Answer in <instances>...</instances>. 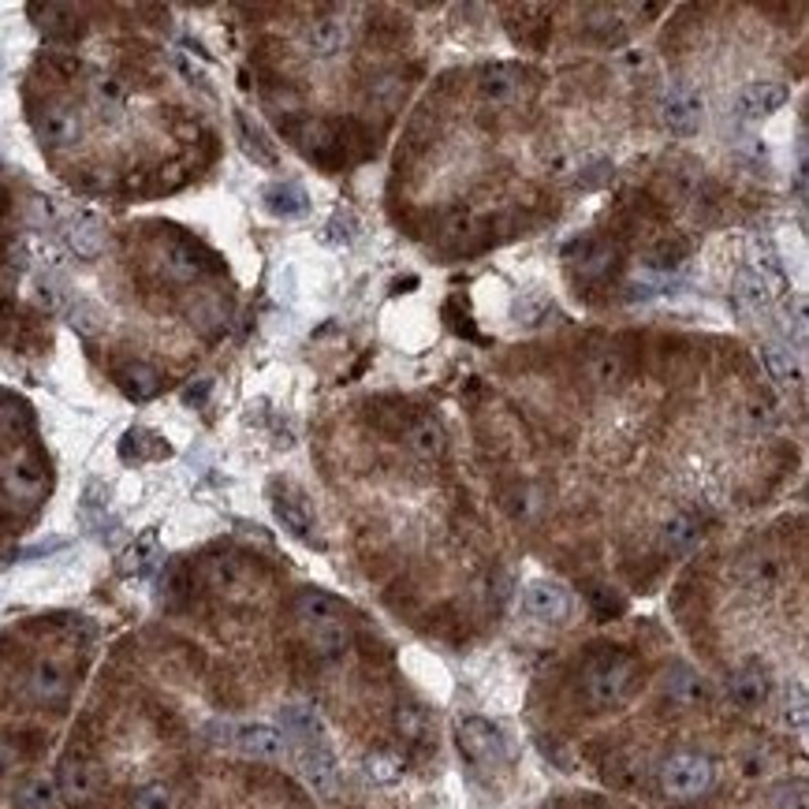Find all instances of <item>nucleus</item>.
<instances>
[{"mask_svg": "<svg viewBox=\"0 0 809 809\" xmlns=\"http://www.w3.org/2000/svg\"><path fill=\"white\" fill-rule=\"evenodd\" d=\"M582 686H586V702L594 709H619L638 686V660L619 653V649L597 653L582 672Z\"/></svg>", "mask_w": 809, "mask_h": 809, "instance_id": "f257e3e1", "label": "nucleus"}, {"mask_svg": "<svg viewBox=\"0 0 809 809\" xmlns=\"http://www.w3.org/2000/svg\"><path fill=\"white\" fill-rule=\"evenodd\" d=\"M716 765L705 754H675L660 765V791L672 802H698L702 795L713 791Z\"/></svg>", "mask_w": 809, "mask_h": 809, "instance_id": "f03ea898", "label": "nucleus"}, {"mask_svg": "<svg viewBox=\"0 0 809 809\" xmlns=\"http://www.w3.org/2000/svg\"><path fill=\"white\" fill-rule=\"evenodd\" d=\"M210 735H216V743L235 746L243 757H254V762H284L291 754L288 738L273 724H213Z\"/></svg>", "mask_w": 809, "mask_h": 809, "instance_id": "7ed1b4c3", "label": "nucleus"}, {"mask_svg": "<svg viewBox=\"0 0 809 809\" xmlns=\"http://www.w3.org/2000/svg\"><path fill=\"white\" fill-rule=\"evenodd\" d=\"M45 467L31 451L0 462V500H8L12 508H34L45 497Z\"/></svg>", "mask_w": 809, "mask_h": 809, "instance_id": "20e7f679", "label": "nucleus"}, {"mask_svg": "<svg viewBox=\"0 0 809 809\" xmlns=\"http://www.w3.org/2000/svg\"><path fill=\"white\" fill-rule=\"evenodd\" d=\"M56 795L64 798L72 809H86L97 802V795H102V768L97 762H91L86 754H64L61 765H56Z\"/></svg>", "mask_w": 809, "mask_h": 809, "instance_id": "39448f33", "label": "nucleus"}, {"mask_svg": "<svg viewBox=\"0 0 809 809\" xmlns=\"http://www.w3.org/2000/svg\"><path fill=\"white\" fill-rule=\"evenodd\" d=\"M456 743H459V754L467 757V762L481 765V768H492V765L508 762L504 735H500V727L492 724V720H486V716L459 720V724H456Z\"/></svg>", "mask_w": 809, "mask_h": 809, "instance_id": "423d86ee", "label": "nucleus"}, {"mask_svg": "<svg viewBox=\"0 0 809 809\" xmlns=\"http://www.w3.org/2000/svg\"><path fill=\"white\" fill-rule=\"evenodd\" d=\"M522 608L537 624H567L571 616V589L556 578H534L522 589Z\"/></svg>", "mask_w": 809, "mask_h": 809, "instance_id": "0eeeda50", "label": "nucleus"}, {"mask_svg": "<svg viewBox=\"0 0 809 809\" xmlns=\"http://www.w3.org/2000/svg\"><path fill=\"white\" fill-rule=\"evenodd\" d=\"M67 694H72V672H67L61 660H53V657L34 660V668L26 672V698H31L34 705L56 709Z\"/></svg>", "mask_w": 809, "mask_h": 809, "instance_id": "6e6552de", "label": "nucleus"}, {"mask_svg": "<svg viewBox=\"0 0 809 809\" xmlns=\"http://www.w3.org/2000/svg\"><path fill=\"white\" fill-rule=\"evenodd\" d=\"M295 754H299V773H302L306 784H310V791L321 795V798H337L340 765H337V754L329 749V743L299 746Z\"/></svg>", "mask_w": 809, "mask_h": 809, "instance_id": "1a4fd4ad", "label": "nucleus"}, {"mask_svg": "<svg viewBox=\"0 0 809 809\" xmlns=\"http://www.w3.org/2000/svg\"><path fill=\"white\" fill-rule=\"evenodd\" d=\"M660 120L675 135H694L705 120L702 94L690 91V86H672V91L660 97Z\"/></svg>", "mask_w": 809, "mask_h": 809, "instance_id": "9d476101", "label": "nucleus"}, {"mask_svg": "<svg viewBox=\"0 0 809 809\" xmlns=\"http://www.w3.org/2000/svg\"><path fill=\"white\" fill-rule=\"evenodd\" d=\"M727 694L738 709H762L773 698V675L762 660H743L732 675H727Z\"/></svg>", "mask_w": 809, "mask_h": 809, "instance_id": "9b49d317", "label": "nucleus"}, {"mask_svg": "<svg viewBox=\"0 0 809 809\" xmlns=\"http://www.w3.org/2000/svg\"><path fill=\"white\" fill-rule=\"evenodd\" d=\"M34 127L45 146H72L75 138L83 135V116H78V108L64 105V102H49L38 108Z\"/></svg>", "mask_w": 809, "mask_h": 809, "instance_id": "f8f14e48", "label": "nucleus"}, {"mask_svg": "<svg viewBox=\"0 0 809 809\" xmlns=\"http://www.w3.org/2000/svg\"><path fill=\"white\" fill-rule=\"evenodd\" d=\"M273 515L276 522H280L284 530H288L291 537H299V541H318V519H313V511L306 508V500L299 497V492H291V489H280V486H273Z\"/></svg>", "mask_w": 809, "mask_h": 809, "instance_id": "ddd939ff", "label": "nucleus"}, {"mask_svg": "<svg viewBox=\"0 0 809 809\" xmlns=\"http://www.w3.org/2000/svg\"><path fill=\"white\" fill-rule=\"evenodd\" d=\"M64 246L83 262H94L105 251V221L97 213H72L64 221Z\"/></svg>", "mask_w": 809, "mask_h": 809, "instance_id": "4468645a", "label": "nucleus"}, {"mask_svg": "<svg viewBox=\"0 0 809 809\" xmlns=\"http://www.w3.org/2000/svg\"><path fill=\"white\" fill-rule=\"evenodd\" d=\"M660 694L679 709H694L705 702V679L690 664H668L660 675Z\"/></svg>", "mask_w": 809, "mask_h": 809, "instance_id": "2eb2a0df", "label": "nucleus"}, {"mask_svg": "<svg viewBox=\"0 0 809 809\" xmlns=\"http://www.w3.org/2000/svg\"><path fill=\"white\" fill-rule=\"evenodd\" d=\"M787 86L779 83H749L738 91L735 97V113L743 116V120H765V116H773L776 108L787 105Z\"/></svg>", "mask_w": 809, "mask_h": 809, "instance_id": "dca6fc26", "label": "nucleus"}, {"mask_svg": "<svg viewBox=\"0 0 809 809\" xmlns=\"http://www.w3.org/2000/svg\"><path fill=\"white\" fill-rule=\"evenodd\" d=\"M481 97L492 108H508L522 97V67L515 64H492L481 72Z\"/></svg>", "mask_w": 809, "mask_h": 809, "instance_id": "f3484780", "label": "nucleus"}, {"mask_svg": "<svg viewBox=\"0 0 809 809\" xmlns=\"http://www.w3.org/2000/svg\"><path fill=\"white\" fill-rule=\"evenodd\" d=\"M280 735L288 738V746H313V743H324V724L321 716L313 713L310 705H284L280 709Z\"/></svg>", "mask_w": 809, "mask_h": 809, "instance_id": "a211bd4d", "label": "nucleus"}, {"mask_svg": "<svg viewBox=\"0 0 809 809\" xmlns=\"http://www.w3.org/2000/svg\"><path fill=\"white\" fill-rule=\"evenodd\" d=\"M302 42H306V49H310L313 56L329 61V56H337L340 49L348 45V23H340L337 15H321L302 31Z\"/></svg>", "mask_w": 809, "mask_h": 809, "instance_id": "6ab92c4d", "label": "nucleus"}, {"mask_svg": "<svg viewBox=\"0 0 809 809\" xmlns=\"http://www.w3.org/2000/svg\"><path fill=\"white\" fill-rule=\"evenodd\" d=\"M295 619H299V627H318V624H329V619H343V605L332 594H324V589H302L299 597H295Z\"/></svg>", "mask_w": 809, "mask_h": 809, "instance_id": "aec40b11", "label": "nucleus"}, {"mask_svg": "<svg viewBox=\"0 0 809 809\" xmlns=\"http://www.w3.org/2000/svg\"><path fill=\"white\" fill-rule=\"evenodd\" d=\"M116 384H120V392L127 400L142 403L161 392V373H157L150 362H124V366L116 370Z\"/></svg>", "mask_w": 809, "mask_h": 809, "instance_id": "412c9836", "label": "nucleus"}, {"mask_svg": "<svg viewBox=\"0 0 809 809\" xmlns=\"http://www.w3.org/2000/svg\"><path fill=\"white\" fill-rule=\"evenodd\" d=\"M161 269L169 273L175 284H191L202 276L205 262L199 258V251H194L191 243L172 239V243H164V251H161Z\"/></svg>", "mask_w": 809, "mask_h": 809, "instance_id": "4be33fe9", "label": "nucleus"}, {"mask_svg": "<svg viewBox=\"0 0 809 809\" xmlns=\"http://www.w3.org/2000/svg\"><path fill=\"white\" fill-rule=\"evenodd\" d=\"M56 806H61V795H56V784L49 776H26L15 784L12 809H56Z\"/></svg>", "mask_w": 809, "mask_h": 809, "instance_id": "5701e85b", "label": "nucleus"}, {"mask_svg": "<svg viewBox=\"0 0 809 809\" xmlns=\"http://www.w3.org/2000/svg\"><path fill=\"white\" fill-rule=\"evenodd\" d=\"M403 440L418 459H440L444 456V429L433 418H414L407 429H403Z\"/></svg>", "mask_w": 809, "mask_h": 809, "instance_id": "b1692460", "label": "nucleus"}, {"mask_svg": "<svg viewBox=\"0 0 809 809\" xmlns=\"http://www.w3.org/2000/svg\"><path fill=\"white\" fill-rule=\"evenodd\" d=\"M660 541H664L668 552H690L702 541V519L690 515V511H679L664 522V530H660Z\"/></svg>", "mask_w": 809, "mask_h": 809, "instance_id": "393cba45", "label": "nucleus"}, {"mask_svg": "<svg viewBox=\"0 0 809 809\" xmlns=\"http://www.w3.org/2000/svg\"><path fill=\"white\" fill-rule=\"evenodd\" d=\"M157 564H161V541H157L153 530H146V534L124 552L120 571L124 575H153Z\"/></svg>", "mask_w": 809, "mask_h": 809, "instance_id": "a878e982", "label": "nucleus"}, {"mask_svg": "<svg viewBox=\"0 0 809 809\" xmlns=\"http://www.w3.org/2000/svg\"><path fill=\"white\" fill-rule=\"evenodd\" d=\"M262 199H265V210L273 216H302L310 210V199H306V191L299 183H273V187H265Z\"/></svg>", "mask_w": 809, "mask_h": 809, "instance_id": "bb28decb", "label": "nucleus"}, {"mask_svg": "<svg viewBox=\"0 0 809 809\" xmlns=\"http://www.w3.org/2000/svg\"><path fill=\"white\" fill-rule=\"evenodd\" d=\"M31 15H42L38 23H42V31L53 38V42H72L78 34V19H72L75 8H67V4H38L31 8Z\"/></svg>", "mask_w": 809, "mask_h": 809, "instance_id": "cd10ccee", "label": "nucleus"}, {"mask_svg": "<svg viewBox=\"0 0 809 809\" xmlns=\"http://www.w3.org/2000/svg\"><path fill=\"white\" fill-rule=\"evenodd\" d=\"M205 578H210V586L221 589V594H239L246 586V567L235 556H213L210 564H205Z\"/></svg>", "mask_w": 809, "mask_h": 809, "instance_id": "c85d7f7f", "label": "nucleus"}, {"mask_svg": "<svg viewBox=\"0 0 809 809\" xmlns=\"http://www.w3.org/2000/svg\"><path fill=\"white\" fill-rule=\"evenodd\" d=\"M571 262L578 265L582 276H605L611 269V262H616V251L600 239H586V243H578V258H571Z\"/></svg>", "mask_w": 809, "mask_h": 809, "instance_id": "c756f323", "label": "nucleus"}, {"mask_svg": "<svg viewBox=\"0 0 809 809\" xmlns=\"http://www.w3.org/2000/svg\"><path fill=\"white\" fill-rule=\"evenodd\" d=\"M765 354V366L768 373L779 381V384H795L802 381V362H798V354H791V348H779V343H768L762 351Z\"/></svg>", "mask_w": 809, "mask_h": 809, "instance_id": "7c9ffc66", "label": "nucleus"}, {"mask_svg": "<svg viewBox=\"0 0 809 809\" xmlns=\"http://www.w3.org/2000/svg\"><path fill=\"white\" fill-rule=\"evenodd\" d=\"M120 456L127 462H138V459H146V456H169V444H161L157 440V433H146V429H131L127 437L120 440Z\"/></svg>", "mask_w": 809, "mask_h": 809, "instance_id": "2f4dec72", "label": "nucleus"}, {"mask_svg": "<svg viewBox=\"0 0 809 809\" xmlns=\"http://www.w3.org/2000/svg\"><path fill=\"white\" fill-rule=\"evenodd\" d=\"M131 809H180V798H175L169 784L153 779V784H142L131 795Z\"/></svg>", "mask_w": 809, "mask_h": 809, "instance_id": "473e14b6", "label": "nucleus"}, {"mask_svg": "<svg viewBox=\"0 0 809 809\" xmlns=\"http://www.w3.org/2000/svg\"><path fill=\"white\" fill-rule=\"evenodd\" d=\"M235 124H239V135H243V150L251 153L258 164H276L273 146L265 142V135L251 124V116H246V113H235Z\"/></svg>", "mask_w": 809, "mask_h": 809, "instance_id": "72a5a7b5", "label": "nucleus"}, {"mask_svg": "<svg viewBox=\"0 0 809 809\" xmlns=\"http://www.w3.org/2000/svg\"><path fill=\"white\" fill-rule=\"evenodd\" d=\"M589 377H594V384H600V388H616L619 377H624V359H619L616 351H597L594 359H589Z\"/></svg>", "mask_w": 809, "mask_h": 809, "instance_id": "f704fd0d", "label": "nucleus"}, {"mask_svg": "<svg viewBox=\"0 0 809 809\" xmlns=\"http://www.w3.org/2000/svg\"><path fill=\"white\" fill-rule=\"evenodd\" d=\"M94 102H97V108H102V113H120L124 108V102H127V91H124V83L120 78H113V75H97L94 78Z\"/></svg>", "mask_w": 809, "mask_h": 809, "instance_id": "c9c22d12", "label": "nucleus"}, {"mask_svg": "<svg viewBox=\"0 0 809 809\" xmlns=\"http://www.w3.org/2000/svg\"><path fill=\"white\" fill-rule=\"evenodd\" d=\"M191 324L194 329H202L205 337H213V332L224 329V306L213 302V299H202L191 306Z\"/></svg>", "mask_w": 809, "mask_h": 809, "instance_id": "e433bc0d", "label": "nucleus"}, {"mask_svg": "<svg viewBox=\"0 0 809 809\" xmlns=\"http://www.w3.org/2000/svg\"><path fill=\"white\" fill-rule=\"evenodd\" d=\"M31 429V414L23 403H0V437H23Z\"/></svg>", "mask_w": 809, "mask_h": 809, "instance_id": "4c0bfd02", "label": "nucleus"}, {"mask_svg": "<svg viewBox=\"0 0 809 809\" xmlns=\"http://www.w3.org/2000/svg\"><path fill=\"white\" fill-rule=\"evenodd\" d=\"M67 321H72V329L86 332V337H94L97 329H102V310H97L94 302H72L67 306Z\"/></svg>", "mask_w": 809, "mask_h": 809, "instance_id": "58836bf2", "label": "nucleus"}, {"mask_svg": "<svg viewBox=\"0 0 809 809\" xmlns=\"http://www.w3.org/2000/svg\"><path fill=\"white\" fill-rule=\"evenodd\" d=\"M38 302L45 306V310H64L67 306V295H64V288L56 280H49V276H42V280H38Z\"/></svg>", "mask_w": 809, "mask_h": 809, "instance_id": "ea45409f", "label": "nucleus"}, {"mask_svg": "<svg viewBox=\"0 0 809 809\" xmlns=\"http://www.w3.org/2000/svg\"><path fill=\"white\" fill-rule=\"evenodd\" d=\"M784 724H795V727L806 724V694H802V686H795V702H791V698H784Z\"/></svg>", "mask_w": 809, "mask_h": 809, "instance_id": "a19ab883", "label": "nucleus"}, {"mask_svg": "<svg viewBox=\"0 0 809 809\" xmlns=\"http://www.w3.org/2000/svg\"><path fill=\"white\" fill-rule=\"evenodd\" d=\"M15 768H19V749H15V743L0 738V776L15 773Z\"/></svg>", "mask_w": 809, "mask_h": 809, "instance_id": "79ce46f5", "label": "nucleus"}, {"mask_svg": "<svg viewBox=\"0 0 809 809\" xmlns=\"http://www.w3.org/2000/svg\"><path fill=\"white\" fill-rule=\"evenodd\" d=\"M205 388H210V384H199V388H191V392H187V403H199V400L205 396Z\"/></svg>", "mask_w": 809, "mask_h": 809, "instance_id": "37998d69", "label": "nucleus"}]
</instances>
